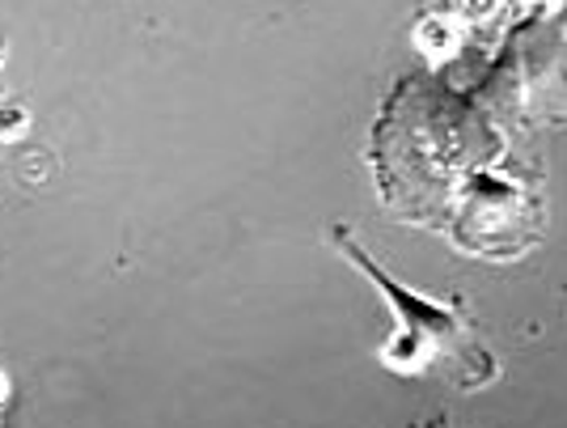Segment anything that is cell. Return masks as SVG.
<instances>
[{
	"mask_svg": "<svg viewBox=\"0 0 567 428\" xmlns=\"http://www.w3.org/2000/svg\"><path fill=\"white\" fill-rule=\"evenodd\" d=\"M331 246L360 267L390 309V332L381 339L378 360L394 378H445L457 390H483L499 378V357L487 332L478 327L466 297H427L390 276L348 225H334Z\"/></svg>",
	"mask_w": 567,
	"mask_h": 428,
	"instance_id": "1",
	"label": "cell"
},
{
	"mask_svg": "<svg viewBox=\"0 0 567 428\" xmlns=\"http://www.w3.org/2000/svg\"><path fill=\"white\" fill-rule=\"evenodd\" d=\"M13 399V378L4 374V365H0V425H4V407Z\"/></svg>",
	"mask_w": 567,
	"mask_h": 428,
	"instance_id": "2",
	"label": "cell"
},
{
	"mask_svg": "<svg viewBox=\"0 0 567 428\" xmlns=\"http://www.w3.org/2000/svg\"><path fill=\"white\" fill-rule=\"evenodd\" d=\"M411 428H462V425H450V420L436 416V420H420V425H411Z\"/></svg>",
	"mask_w": 567,
	"mask_h": 428,
	"instance_id": "3",
	"label": "cell"
}]
</instances>
